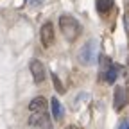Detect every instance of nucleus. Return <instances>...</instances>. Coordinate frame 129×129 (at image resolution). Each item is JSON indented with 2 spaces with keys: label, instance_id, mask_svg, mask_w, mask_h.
<instances>
[{
  "label": "nucleus",
  "instance_id": "obj_11",
  "mask_svg": "<svg viewBox=\"0 0 129 129\" xmlns=\"http://www.w3.org/2000/svg\"><path fill=\"white\" fill-rule=\"evenodd\" d=\"M52 81H54V86H56V90H57L59 93H63V91H64V86L61 84V81H59V77H57L56 74H52Z\"/></svg>",
  "mask_w": 129,
  "mask_h": 129
},
{
  "label": "nucleus",
  "instance_id": "obj_9",
  "mask_svg": "<svg viewBox=\"0 0 129 129\" xmlns=\"http://www.w3.org/2000/svg\"><path fill=\"white\" fill-rule=\"evenodd\" d=\"M50 106H52V115H54V118H56V120H63V106H61V102H59L57 99H52Z\"/></svg>",
  "mask_w": 129,
  "mask_h": 129
},
{
  "label": "nucleus",
  "instance_id": "obj_13",
  "mask_svg": "<svg viewBox=\"0 0 129 129\" xmlns=\"http://www.w3.org/2000/svg\"><path fill=\"white\" fill-rule=\"evenodd\" d=\"M101 64H102V68H104V72H106V70L111 67V61H109L108 57H104V56H102V57H101Z\"/></svg>",
  "mask_w": 129,
  "mask_h": 129
},
{
  "label": "nucleus",
  "instance_id": "obj_1",
  "mask_svg": "<svg viewBox=\"0 0 129 129\" xmlns=\"http://www.w3.org/2000/svg\"><path fill=\"white\" fill-rule=\"evenodd\" d=\"M59 29L63 32V36L67 38L68 41L77 40V36L81 34V23L70 14H63L59 18Z\"/></svg>",
  "mask_w": 129,
  "mask_h": 129
},
{
  "label": "nucleus",
  "instance_id": "obj_8",
  "mask_svg": "<svg viewBox=\"0 0 129 129\" xmlns=\"http://www.w3.org/2000/svg\"><path fill=\"white\" fill-rule=\"evenodd\" d=\"M118 68L120 67H115V64H111V67L104 72V81H106V83H115V81H117V77H118Z\"/></svg>",
  "mask_w": 129,
  "mask_h": 129
},
{
  "label": "nucleus",
  "instance_id": "obj_5",
  "mask_svg": "<svg viewBox=\"0 0 129 129\" xmlns=\"http://www.w3.org/2000/svg\"><path fill=\"white\" fill-rule=\"evenodd\" d=\"M40 38H41V43L43 47H50L54 43V25L50 22H47L41 25V30H40Z\"/></svg>",
  "mask_w": 129,
  "mask_h": 129
},
{
  "label": "nucleus",
  "instance_id": "obj_3",
  "mask_svg": "<svg viewBox=\"0 0 129 129\" xmlns=\"http://www.w3.org/2000/svg\"><path fill=\"white\" fill-rule=\"evenodd\" d=\"M29 125L36 127V129H52L50 117L47 111H38V113H30L29 117Z\"/></svg>",
  "mask_w": 129,
  "mask_h": 129
},
{
  "label": "nucleus",
  "instance_id": "obj_14",
  "mask_svg": "<svg viewBox=\"0 0 129 129\" xmlns=\"http://www.w3.org/2000/svg\"><path fill=\"white\" fill-rule=\"evenodd\" d=\"M118 129H129V118H124L118 125Z\"/></svg>",
  "mask_w": 129,
  "mask_h": 129
},
{
  "label": "nucleus",
  "instance_id": "obj_15",
  "mask_svg": "<svg viewBox=\"0 0 129 129\" xmlns=\"http://www.w3.org/2000/svg\"><path fill=\"white\" fill-rule=\"evenodd\" d=\"M124 23H125V30H127V34H129V14L124 16Z\"/></svg>",
  "mask_w": 129,
  "mask_h": 129
},
{
  "label": "nucleus",
  "instance_id": "obj_6",
  "mask_svg": "<svg viewBox=\"0 0 129 129\" xmlns=\"http://www.w3.org/2000/svg\"><path fill=\"white\" fill-rule=\"evenodd\" d=\"M127 104V93L122 86H117L115 88V99H113V106H115L117 111H120L124 106Z\"/></svg>",
  "mask_w": 129,
  "mask_h": 129
},
{
  "label": "nucleus",
  "instance_id": "obj_7",
  "mask_svg": "<svg viewBox=\"0 0 129 129\" xmlns=\"http://www.w3.org/2000/svg\"><path fill=\"white\" fill-rule=\"evenodd\" d=\"M29 109H30L32 113L47 111V101H45V97H36V99H32L30 104H29Z\"/></svg>",
  "mask_w": 129,
  "mask_h": 129
},
{
  "label": "nucleus",
  "instance_id": "obj_12",
  "mask_svg": "<svg viewBox=\"0 0 129 129\" xmlns=\"http://www.w3.org/2000/svg\"><path fill=\"white\" fill-rule=\"evenodd\" d=\"M43 2H45V0H25V4L30 6V7H38V6H41Z\"/></svg>",
  "mask_w": 129,
  "mask_h": 129
},
{
  "label": "nucleus",
  "instance_id": "obj_4",
  "mask_svg": "<svg viewBox=\"0 0 129 129\" xmlns=\"http://www.w3.org/2000/svg\"><path fill=\"white\" fill-rule=\"evenodd\" d=\"M29 68H30V74H32V79H34V83L36 84H41L43 81H45V67H43V63L38 61V59H32L30 64H29Z\"/></svg>",
  "mask_w": 129,
  "mask_h": 129
},
{
  "label": "nucleus",
  "instance_id": "obj_2",
  "mask_svg": "<svg viewBox=\"0 0 129 129\" xmlns=\"http://www.w3.org/2000/svg\"><path fill=\"white\" fill-rule=\"evenodd\" d=\"M95 59H97V41L95 40H90L79 50V61L83 63V64H93Z\"/></svg>",
  "mask_w": 129,
  "mask_h": 129
},
{
  "label": "nucleus",
  "instance_id": "obj_10",
  "mask_svg": "<svg viewBox=\"0 0 129 129\" xmlns=\"http://www.w3.org/2000/svg\"><path fill=\"white\" fill-rule=\"evenodd\" d=\"M113 7V0H97V11L101 14H106Z\"/></svg>",
  "mask_w": 129,
  "mask_h": 129
}]
</instances>
